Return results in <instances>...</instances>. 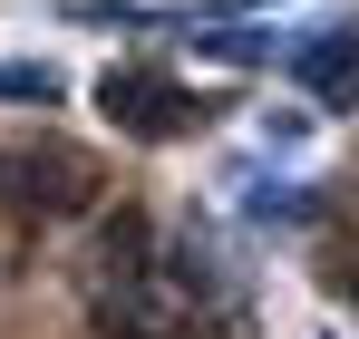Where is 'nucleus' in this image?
<instances>
[{"label":"nucleus","instance_id":"f257e3e1","mask_svg":"<svg viewBox=\"0 0 359 339\" xmlns=\"http://www.w3.org/2000/svg\"><path fill=\"white\" fill-rule=\"evenodd\" d=\"M97 107H107V126H126V136H184V126H194V97H184L175 78H156V68H107V78H97Z\"/></svg>","mask_w":359,"mask_h":339},{"label":"nucleus","instance_id":"f03ea898","mask_svg":"<svg viewBox=\"0 0 359 339\" xmlns=\"http://www.w3.org/2000/svg\"><path fill=\"white\" fill-rule=\"evenodd\" d=\"M88 330L97 339H175V300H165V282H146V272L88 282Z\"/></svg>","mask_w":359,"mask_h":339},{"label":"nucleus","instance_id":"7ed1b4c3","mask_svg":"<svg viewBox=\"0 0 359 339\" xmlns=\"http://www.w3.org/2000/svg\"><path fill=\"white\" fill-rule=\"evenodd\" d=\"M292 78L320 107H359V29H311L292 49Z\"/></svg>","mask_w":359,"mask_h":339},{"label":"nucleus","instance_id":"20e7f679","mask_svg":"<svg viewBox=\"0 0 359 339\" xmlns=\"http://www.w3.org/2000/svg\"><path fill=\"white\" fill-rule=\"evenodd\" d=\"M10 194L29 204V214H78V194H88V165L59 155V146H29L20 165H10Z\"/></svg>","mask_w":359,"mask_h":339},{"label":"nucleus","instance_id":"39448f33","mask_svg":"<svg viewBox=\"0 0 359 339\" xmlns=\"http://www.w3.org/2000/svg\"><path fill=\"white\" fill-rule=\"evenodd\" d=\"M194 49L214 58V68H262V58H292L301 39H272V29H243V20H224V29H204Z\"/></svg>","mask_w":359,"mask_h":339},{"label":"nucleus","instance_id":"423d86ee","mask_svg":"<svg viewBox=\"0 0 359 339\" xmlns=\"http://www.w3.org/2000/svg\"><path fill=\"white\" fill-rule=\"evenodd\" d=\"M68 78L49 68V58H0V107H59Z\"/></svg>","mask_w":359,"mask_h":339},{"label":"nucleus","instance_id":"0eeeda50","mask_svg":"<svg viewBox=\"0 0 359 339\" xmlns=\"http://www.w3.org/2000/svg\"><path fill=\"white\" fill-rule=\"evenodd\" d=\"M311 214H320L311 184H262V194H252V223H311Z\"/></svg>","mask_w":359,"mask_h":339}]
</instances>
